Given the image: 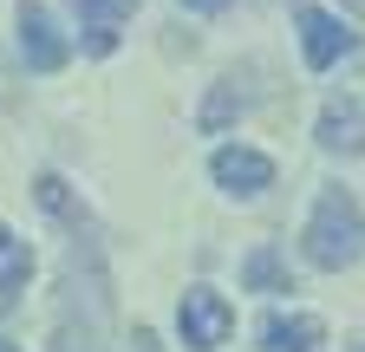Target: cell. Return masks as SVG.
<instances>
[{
	"mask_svg": "<svg viewBox=\"0 0 365 352\" xmlns=\"http://www.w3.org/2000/svg\"><path fill=\"white\" fill-rule=\"evenodd\" d=\"M300 254L313 261V268H327V274L352 268V261L365 254V209L346 190H327V196L313 202L307 229H300Z\"/></svg>",
	"mask_w": 365,
	"mask_h": 352,
	"instance_id": "6da1fadb",
	"label": "cell"
},
{
	"mask_svg": "<svg viewBox=\"0 0 365 352\" xmlns=\"http://www.w3.org/2000/svg\"><path fill=\"white\" fill-rule=\"evenodd\" d=\"M176 326H182V346L190 352H215L228 333H235V306H228V294H215V287H182Z\"/></svg>",
	"mask_w": 365,
	"mask_h": 352,
	"instance_id": "7a4b0ae2",
	"label": "cell"
},
{
	"mask_svg": "<svg viewBox=\"0 0 365 352\" xmlns=\"http://www.w3.org/2000/svg\"><path fill=\"white\" fill-rule=\"evenodd\" d=\"M294 26H300V53H307L313 72H327V66H339L352 53V26L339 14H327V7H313V0L294 7Z\"/></svg>",
	"mask_w": 365,
	"mask_h": 352,
	"instance_id": "3957f363",
	"label": "cell"
},
{
	"mask_svg": "<svg viewBox=\"0 0 365 352\" xmlns=\"http://www.w3.org/2000/svg\"><path fill=\"white\" fill-rule=\"evenodd\" d=\"M20 59H26L33 72H59V66L72 59L66 33L53 26V14H46L39 0H26V7H20Z\"/></svg>",
	"mask_w": 365,
	"mask_h": 352,
	"instance_id": "277c9868",
	"label": "cell"
},
{
	"mask_svg": "<svg viewBox=\"0 0 365 352\" xmlns=\"http://www.w3.org/2000/svg\"><path fill=\"white\" fill-rule=\"evenodd\" d=\"M209 176H215L228 196H261V190H274V163L261 150H248V144H222L209 157Z\"/></svg>",
	"mask_w": 365,
	"mask_h": 352,
	"instance_id": "5b68a950",
	"label": "cell"
},
{
	"mask_svg": "<svg viewBox=\"0 0 365 352\" xmlns=\"http://www.w3.org/2000/svg\"><path fill=\"white\" fill-rule=\"evenodd\" d=\"M72 14H78V33H85V53L105 59V53H118V33L137 14V0H72Z\"/></svg>",
	"mask_w": 365,
	"mask_h": 352,
	"instance_id": "8992f818",
	"label": "cell"
},
{
	"mask_svg": "<svg viewBox=\"0 0 365 352\" xmlns=\"http://www.w3.org/2000/svg\"><path fill=\"white\" fill-rule=\"evenodd\" d=\"M313 138H319V150H333V157H365V105L359 98H327Z\"/></svg>",
	"mask_w": 365,
	"mask_h": 352,
	"instance_id": "52a82bcc",
	"label": "cell"
},
{
	"mask_svg": "<svg viewBox=\"0 0 365 352\" xmlns=\"http://www.w3.org/2000/svg\"><path fill=\"white\" fill-rule=\"evenodd\" d=\"M261 346L267 352H327V326L313 314H267L261 320Z\"/></svg>",
	"mask_w": 365,
	"mask_h": 352,
	"instance_id": "ba28073f",
	"label": "cell"
},
{
	"mask_svg": "<svg viewBox=\"0 0 365 352\" xmlns=\"http://www.w3.org/2000/svg\"><path fill=\"white\" fill-rule=\"evenodd\" d=\"M26 274H33V248H26L7 222H0V314H7V306H20Z\"/></svg>",
	"mask_w": 365,
	"mask_h": 352,
	"instance_id": "9c48e42d",
	"label": "cell"
},
{
	"mask_svg": "<svg viewBox=\"0 0 365 352\" xmlns=\"http://www.w3.org/2000/svg\"><path fill=\"white\" fill-rule=\"evenodd\" d=\"M242 281H248L255 294H294V274H287V261L274 254V248H255V254L242 261Z\"/></svg>",
	"mask_w": 365,
	"mask_h": 352,
	"instance_id": "30bf717a",
	"label": "cell"
},
{
	"mask_svg": "<svg viewBox=\"0 0 365 352\" xmlns=\"http://www.w3.org/2000/svg\"><path fill=\"white\" fill-rule=\"evenodd\" d=\"M242 105H248V92H235V78H222L215 92L202 98V118H196V124H202V130H222L228 118H242Z\"/></svg>",
	"mask_w": 365,
	"mask_h": 352,
	"instance_id": "8fae6325",
	"label": "cell"
},
{
	"mask_svg": "<svg viewBox=\"0 0 365 352\" xmlns=\"http://www.w3.org/2000/svg\"><path fill=\"white\" fill-rule=\"evenodd\" d=\"M182 7H190V14H222L228 0H182Z\"/></svg>",
	"mask_w": 365,
	"mask_h": 352,
	"instance_id": "7c38bea8",
	"label": "cell"
},
{
	"mask_svg": "<svg viewBox=\"0 0 365 352\" xmlns=\"http://www.w3.org/2000/svg\"><path fill=\"white\" fill-rule=\"evenodd\" d=\"M0 352H20V346H14V339H0Z\"/></svg>",
	"mask_w": 365,
	"mask_h": 352,
	"instance_id": "4fadbf2b",
	"label": "cell"
}]
</instances>
